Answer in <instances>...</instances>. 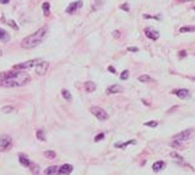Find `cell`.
Wrapping results in <instances>:
<instances>
[{
    "instance_id": "38",
    "label": "cell",
    "mask_w": 195,
    "mask_h": 175,
    "mask_svg": "<svg viewBox=\"0 0 195 175\" xmlns=\"http://www.w3.org/2000/svg\"><path fill=\"white\" fill-rule=\"evenodd\" d=\"M179 2H181V3H188V2H193V0H179Z\"/></svg>"
},
{
    "instance_id": "14",
    "label": "cell",
    "mask_w": 195,
    "mask_h": 175,
    "mask_svg": "<svg viewBox=\"0 0 195 175\" xmlns=\"http://www.w3.org/2000/svg\"><path fill=\"white\" fill-rule=\"evenodd\" d=\"M73 170V167L71 164H63L61 168H59V174H71Z\"/></svg>"
},
{
    "instance_id": "36",
    "label": "cell",
    "mask_w": 195,
    "mask_h": 175,
    "mask_svg": "<svg viewBox=\"0 0 195 175\" xmlns=\"http://www.w3.org/2000/svg\"><path fill=\"white\" fill-rule=\"evenodd\" d=\"M109 70L112 73V74H115L116 72H115V68H114V67H109Z\"/></svg>"
},
{
    "instance_id": "28",
    "label": "cell",
    "mask_w": 195,
    "mask_h": 175,
    "mask_svg": "<svg viewBox=\"0 0 195 175\" xmlns=\"http://www.w3.org/2000/svg\"><path fill=\"white\" fill-rule=\"evenodd\" d=\"M145 126H148V127H157L158 126V122L157 121H149V122H146Z\"/></svg>"
},
{
    "instance_id": "26",
    "label": "cell",
    "mask_w": 195,
    "mask_h": 175,
    "mask_svg": "<svg viewBox=\"0 0 195 175\" xmlns=\"http://www.w3.org/2000/svg\"><path fill=\"white\" fill-rule=\"evenodd\" d=\"M43 154H45V157L48 158V159H55V158H56V153H55L53 151H46Z\"/></svg>"
},
{
    "instance_id": "10",
    "label": "cell",
    "mask_w": 195,
    "mask_h": 175,
    "mask_svg": "<svg viewBox=\"0 0 195 175\" xmlns=\"http://www.w3.org/2000/svg\"><path fill=\"white\" fill-rule=\"evenodd\" d=\"M80 6H82V2H73V3H71L69 6L67 8L66 12H67V14H73V12H74L77 9H79Z\"/></svg>"
},
{
    "instance_id": "27",
    "label": "cell",
    "mask_w": 195,
    "mask_h": 175,
    "mask_svg": "<svg viewBox=\"0 0 195 175\" xmlns=\"http://www.w3.org/2000/svg\"><path fill=\"white\" fill-rule=\"evenodd\" d=\"M12 110H14V107H12V106H4L3 109H2V111H3L4 114H9V112H11Z\"/></svg>"
},
{
    "instance_id": "32",
    "label": "cell",
    "mask_w": 195,
    "mask_h": 175,
    "mask_svg": "<svg viewBox=\"0 0 195 175\" xmlns=\"http://www.w3.org/2000/svg\"><path fill=\"white\" fill-rule=\"evenodd\" d=\"M8 25H10L11 27H14V29H17V26L14 23V21H9V22H8Z\"/></svg>"
},
{
    "instance_id": "29",
    "label": "cell",
    "mask_w": 195,
    "mask_h": 175,
    "mask_svg": "<svg viewBox=\"0 0 195 175\" xmlns=\"http://www.w3.org/2000/svg\"><path fill=\"white\" fill-rule=\"evenodd\" d=\"M128 75H130V73H128V70H124V72L121 73V75H120V78H121L122 80H126V79L128 78Z\"/></svg>"
},
{
    "instance_id": "24",
    "label": "cell",
    "mask_w": 195,
    "mask_h": 175,
    "mask_svg": "<svg viewBox=\"0 0 195 175\" xmlns=\"http://www.w3.org/2000/svg\"><path fill=\"white\" fill-rule=\"evenodd\" d=\"M138 80L140 82H142V83H149V82H152V78L149 77V75H141V77H138Z\"/></svg>"
},
{
    "instance_id": "3",
    "label": "cell",
    "mask_w": 195,
    "mask_h": 175,
    "mask_svg": "<svg viewBox=\"0 0 195 175\" xmlns=\"http://www.w3.org/2000/svg\"><path fill=\"white\" fill-rule=\"evenodd\" d=\"M193 134H194V131L191 130V128H188V130H185V131H181L180 133H178V134H175V136L173 137L174 138V145H178L179 143H181V142H188L191 137H193Z\"/></svg>"
},
{
    "instance_id": "2",
    "label": "cell",
    "mask_w": 195,
    "mask_h": 175,
    "mask_svg": "<svg viewBox=\"0 0 195 175\" xmlns=\"http://www.w3.org/2000/svg\"><path fill=\"white\" fill-rule=\"evenodd\" d=\"M47 32H48L47 27H41L40 30H37L36 32H33L32 35H29L27 37H25L22 39V42H21V47L26 48V49H30V48H33V47L38 46L43 41V38L46 37Z\"/></svg>"
},
{
    "instance_id": "39",
    "label": "cell",
    "mask_w": 195,
    "mask_h": 175,
    "mask_svg": "<svg viewBox=\"0 0 195 175\" xmlns=\"http://www.w3.org/2000/svg\"><path fill=\"white\" fill-rule=\"evenodd\" d=\"M2 55H3V52H2V49H0V57H2Z\"/></svg>"
},
{
    "instance_id": "30",
    "label": "cell",
    "mask_w": 195,
    "mask_h": 175,
    "mask_svg": "<svg viewBox=\"0 0 195 175\" xmlns=\"http://www.w3.org/2000/svg\"><path fill=\"white\" fill-rule=\"evenodd\" d=\"M104 138V133H100V134H98V136L95 137V142H99V141H101Z\"/></svg>"
},
{
    "instance_id": "25",
    "label": "cell",
    "mask_w": 195,
    "mask_h": 175,
    "mask_svg": "<svg viewBox=\"0 0 195 175\" xmlns=\"http://www.w3.org/2000/svg\"><path fill=\"white\" fill-rule=\"evenodd\" d=\"M36 137L40 139V141H42V142H45L46 141V137H45V133H43V131L42 130H37V132H36Z\"/></svg>"
},
{
    "instance_id": "18",
    "label": "cell",
    "mask_w": 195,
    "mask_h": 175,
    "mask_svg": "<svg viewBox=\"0 0 195 175\" xmlns=\"http://www.w3.org/2000/svg\"><path fill=\"white\" fill-rule=\"evenodd\" d=\"M42 10H43V14H45V16H48V15H49L51 5H49V3H48V2H45V3L42 4Z\"/></svg>"
},
{
    "instance_id": "31",
    "label": "cell",
    "mask_w": 195,
    "mask_h": 175,
    "mask_svg": "<svg viewBox=\"0 0 195 175\" xmlns=\"http://www.w3.org/2000/svg\"><path fill=\"white\" fill-rule=\"evenodd\" d=\"M127 51L128 52H138V48L137 47H128Z\"/></svg>"
},
{
    "instance_id": "17",
    "label": "cell",
    "mask_w": 195,
    "mask_h": 175,
    "mask_svg": "<svg viewBox=\"0 0 195 175\" xmlns=\"http://www.w3.org/2000/svg\"><path fill=\"white\" fill-rule=\"evenodd\" d=\"M29 168H30V170L32 171L33 175H38V174H40V167H38L37 164H35V163H32V161L30 163Z\"/></svg>"
},
{
    "instance_id": "7",
    "label": "cell",
    "mask_w": 195,
    "mask_h": 175,
    "mask_svg": "<svg viewBox=\"0 0 195 175\" xmlns=\"http://www.w3.org/2000/svg\"><path fill=\"white\" fill-rule=\"evenodd\" d=\"M48 67H49V63L48 62L41 61L40 63L36 65V73L40 74V75H45L46 72H47V69H48Z\"/></svg>"
},
{
    "instance_id": "37",
    "label": "cell",
    "mask_w": 195,
    "mask_h": 175,
    "mask_svg": "<svg viewBox=\"0 0 195 175\" xmlns=\"http://www.w3.org/2000/svg\"><path fill=\"white\" fill-rule=\"evenodd\" d=\"M10 2V0H0V3H2V4H8Z\"/></svg>"
},
{
    "instance_id": "13",
    "label": "cell",
    "mask_w": 195,
    "mask_h": 175,
    "mask_svg": "<svg viewBox=\"0 0 195 175\" xmlns=\"http://www.w3.org/2000/svg\"><path fill=\"white\" fill-rule=\"evenodd\" d=\"M165 168V163L164 161H162V160H158V161H156V163L152 165V169H153V171H161L162 169H164Z\"/></svg>"
},
{
    "instance_id": "11",
    "label": "cell",
    "mask_w": 195,
    "mask_h": 175,
    "mask_svg": "<svg viewBox=\"0 0 195 175\" xmlns=\"http://www.w3.org/2000/svg\"><path fill=\"white\" fill-rule=\"evenodd\" d=\"M122 86L118 85V84H115V85H111L110 88L106 89V92L108 94H118V92H122Z\"/></svg>"
},
{
    "instance_id": "22",
    "label": "cell",
    "mask_w": 195,
    "mask_h": 175,
    "mask_svg": "<svg viewBox=\"0 0 195 175\" xmlns=\"http://www.w3.org/2000/svg\"><path fill=\"white\" fill-rule=\"evenodd\" d=\"M171 157H173V158H175V159H177V161H179V163H181V164H184V165H187V167H188V164H187V163H185V161H184V159H183V158H181L180 155H178L177 153H174V152H172V153H171Z\"/></svg>"
},
{
    "instance_id": "23",
    "label": "cell",
    "mask_w": 195,
    "mask_h": 175,
    "mask_svg": "<svg viewBox=\"0 0 195 175\" xmlns=\"http://www.w3.org/2000/svg\"><path fill=\"white\" fill-rule=\"evenodd\" d=\"M135 143H136V141L131 139V141H127V142H125V143H116L115 147H118V148H125V147L128 145V144H135Z\"/></svg>"
},
{
    "instance_id": "21",
    "label": "cell",
    "mask_w": 195,
    "mask_h": 175,
    "mask_svg": "<svg viewBox=\"0 0 195 175\" xmlns=\"http://www.w3.org/2000/svg\"><path fill=\"white\" fill-rule=\"evenodd\" d=\"M19 160H20V163H21L24 167H29L30 163H31V161H30L27 158H26V157H24V155H20V157H19Z\"/></svg>"
},
{
    "instance_id": "6",
    "label": "cell",
    "mask_w": 195,
    "mask_h": 175,
    "mask_svg": "<svg viewBox=\"0 0 195 175\" xmlns=\"http://www.w3.org/2000/svg\"><path fill=\"white\" fill-rule=\"evenodd\" d=\"M10 147H11V137L10 136L4 134V136L0 137V151L5 152V151L9 149Z\"/></svg>"
},
{
    "instance_id": "8",
    "label": "cell",
    "mask_w": 195,
    "mask_h": 175,
    "mask_svg": "<svg viewBox=\"0 0 195 175\" xmlns=\"http://www.w3.org/2000/svg\"><path fill=\"white\" fill-rule=\"evenodd\" d=\"M174 95H177L179 99H190L191 94L188 89H177V90H173L172 91Z\"/></svg>"
},
{
    "instance_id": "15",
    "label": "cell",
    "mask_w": 195,
    "mask_h": 175,
    "mask_svg": "<svg viewBox=\"0 0 195 175\" xmlns=\"http://www.w3.org/2000/svg\"><path fill=\"white\" fill-rule=\"evenodd\" d=\"M0 41L4 42V43L10 41V35L5 30H3V29H0Z\"/></svg>"
},
{
    "instance_id": "16",
    "label": "cell",
    "mask_w": 195,
    "mask_h": 175,
    "mask_svg": "<svg viewBox=\"0 0 195 175\" xmlns=\"http://www.w3.org/2000/svg\"><path fill=\"white\" fill-rule=\"evenodd\" d=\"M84 86H85V90H86L88 92H93V91L95 90V88H96V85H95L94 82H86Z\"/></svg>"
},
{
    "instance_id": "12",
    "label": "cell",
    "mask_w": 195,
    "mask_h": 175,
    "mask_svg": "<svg viewBox=\"0 0 195 175\" xmlns=\"http://www.w3.org/2000/svg\"><path fill=\"white\" fill-rule=\"evenodd\" d=\"M45 175H59V168L58 167H48L45 170Z\"/></svg>"
},
{
    "instance_id": "35",
    "label": "cell",
    "mask_w": 195,
    "mask_h": 175,
    "mask_svg": "<svg viewBox=\"0 0 195 175\" xmlns=\"http://www.w3.org/2000/svg\"><path fill=\"white\" fill-rule=\"evenodd\" d=\"M185 56H187L185 51H180V53H179V57H185Z\"/></svg>"
},
{
    "instance_id": "9",
    "label": "cell",
    "mask_w": 195,
    "mask_h": 175,
    "mask_svg": "<svg viewBox=\"0 0 195 175\" xmlns=\"http://www.w3.org/2000/svg\"><path fill=\"white\" fill-rule=\"evenodd\" d=\"M145 35H146L148 38L153 39V41H156V39L159 38V32L156 31V30L152 29V27H146V29H145Z\"/></svg>"
},
{
    "instance_id": "4",
    "label": "cell",
    "mask_w": 195,
    "mask_h": 175,
    "mask_svg": "<svg viewBox=\"0 0 195 175\" xmlns=\"http://www.w3.org/2000/svg\"><path fill=\"white\" fill-rule=\"evenodd\" d=\"M41 62V59H31V61H26L24 63H19V64H15L14 65V69H30L32 67H36L38 63Z\"/></svg>"
},
{
    "instance_id": "20",
    "label": "cell",
    "mask_w": 195,
    "mask_h": 175,
    "mask_svg": "<svg viewBox=\"0 0 195 175\" xmlns=\"http://www.w3.org/2000/svg\"><path fill=\"white\" fill-rule=\"evenodd\" d=\"M195 31V26H185V27H180L179 32L184 33V32H194Z\"/></svg>"
},
{
    "instance_id": "1",
    "label": "cell",
    "mask_w": 195,
    "mask_h": 175,
    "mask_svg": "<svg viewBox=\"0 0 195 175\" xmlns=\"http://www.w3.org/2000/svg\"><path fill=\"white\" fill-rule=\"evenodd\" d=\"M30 75L21 69L3 72L0 73V85L5 88H19L26 85L30 82Z\"/></svg>"
},
{
    "instance_id": "5",
    "label": "cell",
    "mask_w": 195,
    "mask_h": 175,
    "mask_svg": "<svg viewBox=\"0 0 195 175\" xmlns=\"http://www.w3.org/2000/svg\"><path fill=\"white\" fill-rule=\"evenodd\" d=\"M90 111H92V114H93L95 117H98V120H100V121H105V120H108V118H109L108 112H106L105 110H104V109H101V107L93 106L92 109H90Z\"/></svg>"
},
{
    "instance_id": "33",
    "label": "cell",
    "mask_w": 195,
    "mask_h": 175,
    "mask_svg": "<svg viewBox=\"0 0 195 175\" xmlns=\"http://www.w3.org/2000/svg\"><path fill=\"white\" fill-rule=\"evenodd\" d=\"M120 8H121L122 10H125V11H128V5H127V4H124V5H121Z\"/></svg>"
},
{
    "instance_id": "34",
    "label": "cell",
    "mask_w": 195,
    "mask_h": 175,
    "mask_svg": "<svg viewBox=\"0 0 195 175\" xmlns=\"http://www.w3.org/2000/svg\"><path fill=\"white\" fill-rule=\"evenodd\" d=\"M114 37L115 38H119L120 37V32L119 31H114Z\"/></svg>"
},
{
    "instance_id": "19",
    "label": "cell",
    "mask_w": 195,
    "mask_h": 175,
    "mask_svg": "<svg viewBox=\"0 0 195 175\" xmlns=\"http://www.w3.org/2000/svg\"><path fill=\"white\" fill-rule=\"evenodd\" d=\"M62 95H63V98L66 99L67 101H72L73 100V98H72V94L67 90V89H62Z\"/></svg>"
}]
</instances>
